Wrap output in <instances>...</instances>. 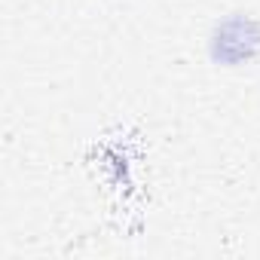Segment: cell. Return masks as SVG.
<instances>
[{
    "label": "cell",
    "mask_w": 260,
    "mask_h": 260,
    "mask_svg": "<svg viewBox=\"0 0 260 260\" xmlns=\"http://www.w3.org/2000/svg\"><path fill=\"white\" fill-rule=\"evenodd\" d=\"M260 55V22L245 13L223 16L208 34V58L217 68H242Z\"/></svg>",
    "instance_id": "obj_1"
}]
</instances>
